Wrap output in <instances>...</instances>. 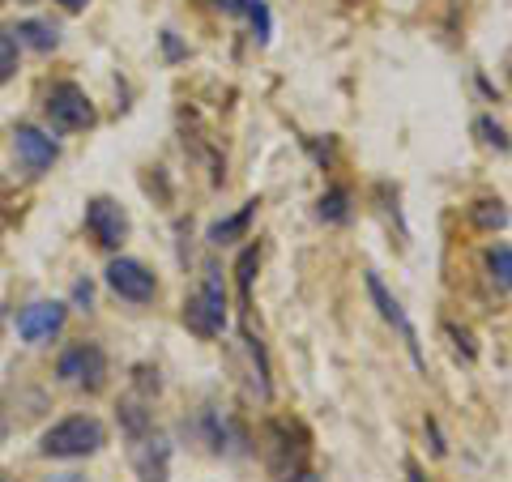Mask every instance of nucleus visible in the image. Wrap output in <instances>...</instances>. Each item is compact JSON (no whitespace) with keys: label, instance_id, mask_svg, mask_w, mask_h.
Listing matches in <instances>:
<instances>
[{"label":"nucleus","instance_id":"f8f14e48","mask_svg":"<svg viewBox=\"0 0 512 482\" xmlns=\"http://www.w3.org/2000/svg\"><path fill=\"white\" fill-rule=\"evenodd\" d=\"M239 342H244V355H248V389L256 401H269L274 397V380H269V355L261 346V337H252L248 329L239 333Z\"/></svg>","mask_w":512,"mask_h":482},{"label":"nucleus","instance_id":"4be33fe9","mask_svg":"<svg viewBox=\"0 0 512 482\" xmlns=\"http://www.w3.org/2000/svg\"><path fill=\"white\" fill-rule=\"evenodd\" d=\"M13 69H18V52H13V39H0V82H9Z\"/></svg>","mask_w":512,"mask_h":482},{"label":"nucleus","instance_id":"9d476101","mask_svg":"<svg viewBox=\"0 0 512 482\" xmlns=\"http://www.w3.org/2000/svg\"><path fill=\"white\" fill-rule=\"evenodd\" d=\"M13 150H18L22 167H26L30 175L52 171V163L60 158V146H56V141L43 133V128H35V124H22L18 133H13Z\"/></svg>","mask_w":512,"mask_h":482},{"label":"nucleus","instance_id":"c85d7f7f","mask_svg":"<svg viewBox=\"0 0 512 482\" xmlns=\"http://www.w3.org/2000/svg\"><path fill=\"white\" fill-rule=\"evenodd\" d=\"M60 5H64V9H73V13H77V9H86V5H90V0H60Z\"/></svg>","mask_w":512,"mask_h":482},{"label":"nucleus","instance_id":"423d86ee","mask_svg":"<svg viewBox=\"0 0 512 482\" xmlns=\"http://www.w3.org/2000/svg\"><path fill=\"white\" fill-rule=\"evenodd\" d=\"M56 376L69 380V384H86V389H103V380H107V355H103L99 346H90V342H77V346H69L60 355Z\"/></svg>","mask_w":512,"mask_h":482},{"label":"nucleus","instance_id":"f3484780","mask_svg":"<svg viewBox=\"0 0 512 482\" xmlns=\"http://www.w3.org/2000/svg\"><path fill=\"white\" fill-rule=\"evenodd\" d=\"M235 13H248V22L256 30V43H269V35H274V18H269V5L265 0H231Z\"/></svg>","mask_w":512,"mask_h":482},{"label":"nucleus","instance_id":"5701e85b","mask_svg":"<svg viewBox=\"0 0 512 482\" xmlns=\"http://www.w3.org/2000/svg\"><path fill=\"white\" fill-rule=\"evenodd\" d=\"M444 333H448V337H453V342H457V350H461V355H466V359H474V355H478L474 337H470L466 329H457V325H444Z\"/></svg>","mask_w":512,"mask_h":482},{"label":"nucleus","instance_id":"39448f33","mask_svg":"<svg viewBox=\"0 0 512 482\" xmlns=\"http://www.w3.org/2000/svg\"><path fill=\"white\" fill-rule=\"evenodd\" d=\"M47 120H52L60 133H77V128H90V124H94V107H90V99H86V90L73 86V82L52 86V94H47Z\"/></svg>","mask_w":512,"mask_h":482},{"label":"nucleus","instance_id":"bb28decb","mask_svg":"<svg viewBox=\"0 0 512 482\" xmlns=\"http://www.w3.org/2000/svg\"><path fill=\"white\" fill-rule=\"evenodd\" d=\"M282 482H320V474H312V470H295L291 478H282Z\"/></svg>","mask_w":512,"mask_h":482},{"label":"nucleus","instance_id":"9b49d317","mask_svg":"<svg viewBox=\"0 0 512 482\" xmlns=\"http://www.w3.org/2000/svg\"><path fill=\"white\" fill-rule=\"evenodd\" d=\"M60 325H64V303H30V308L18 316V333H22V342H30V346L56 337Z\"/></svg>","mask_w":512,"mask_h":482},{"label":"nucleus","instance_id":"ddd939ff","mask_svg":"<svg viewBox=\"0 0 512 482\" xmlns=\"http://www.w3.org/2000/svg\"><path fill=\"white\" fill-rule=\"evenodd\" d=\"M256 205H261V201H244L231 218L214 222L210 235H205V239H210L214 248H222V244H239V239H248V227H252V218H256Z\"/></svg>","mask_w":512,"mask_h":482},{"label":"nucleus","instance_id":"a878e982","mask_svg":"<svg viewBox=\"0 0 512 482\" xmlns=\"http://www.w3.org/2000/svg\"><path fill=\"white\" fill-rule=\"evenodd\" d=\"M163 47H167V56H171V60H180V56H184V47L175 43V30H163Z\"/></svg>","mask_w":512,"mask_h":482},{"label":"nucleus","instance_id":"6ab92c4d","mask_svg":"<svg viewBox=\"0 0 512 482\" xmlns=\"http://www.w3.org/2000/svg\"><path fill=\"white\" fill-rule=\"evenodd\" d=\"M256 261H261V248H244L235 261V278H239V295H244V303L252 299V273H256Z\"/></svg>","mask_w":512,"mask_h":482},{"label":"nucleus","instance_id":"412c9836","mask_svg":"<svg viewBox=\"0 0 512 482\" xmlns=\"http://www.w3.org/2000/svg\"><path fill=\"white\" fill-rule=\"evenodd\" d=\"M474 133L483 137V146H495V150H508V146H512L508 133H504V128L495 124L491 116H478V120H474Z\"/></svg>","mask_w":512,"mask_h":482},{"label":"nucleus","instance_id":"c756f323","mask_svg":"<svg viewBox=\"0 0 512 482\" xmlns=\"http://www.w3.org/2000/svg\"><path fill=\"white\" fill-rule=\"evenodd\" d=\"M47 482H86V478H77V474H56V478H47Z\"/></svg>","mask_w":512,"mask_h":482},{"label":"nucleus","instance_id":"0eeeda50","mask_svg":"<svg viewBox=\"0 0 512 482\" xmlns=\"http://www.w3.org/2000/svg\"><path fill=\"white\" fill-rule=\"evenodd\" d=\"M107 286L128 303H150L158 291V278L141 261H133V256H116L107 265Z\"/></svg>","mask_w":512,"mask_h":482},{"label":"nucleus","instance_id":"cd10ccee","mask_svg":"<svg viewBox=\"0 0 512 482\" xmlns=\"http://www.w3.org/2000/svg\"><path fill=\"white\" fill-rule=\"evenodd\" d=\"M406 482H427V478H423V470H419V465H406Z\"/></svg>","mask_w":512,"mask_h":482},{"label":"nucleus","instance_id":"f257e3e1","mask_svg":"<svg viewBox=\"0 0 512 482\" xmlns=\"http://www.w3.org/2000/svg\"><path fill=\"white\" fill-rule=\"evenodd\" d=\"M107 444V427L90 414H73V419H60L56 427L43 431V457H56V461H77V457H90Z\"/></svg>","mask_w":512,"mask_h":482},{"label":"nucleus","instance_id":"4468645a","mask_svg":"<svg viewBox=\"0 0 512 482\" xmlns=\"http://www.w3.org/2000/svg\"><path fill=\"white\" fill-rule=\"evenodd\" d=\"M9 39L13 43H26V47H35V52H52L56 39H60V30L52 22H39V18H26L9 30Z\"/></svg>","mask_w":512,"mask_h":482},{"label":"nucleus","instance_id":"2f4dec72","mask_svg":"<svg viewBox=\"0 0 512 482\" xmlns=\"http://www.w3.org/2000/svg\"><path fill=\"white\" fill-rule=\"evenodd\" d=\"M0 482H9V478H5V474H0Z\"/></svg>","mask_w":512,"mask_h":482},{"label":"nucleus","instance_id":"a211bd4d","mask_svg":"<svg viewBox=\"0 0 512 482\" xmlns=\"http://www.w3.org/2000/svg\"><path fill=\"white\" fill-rule=\"evenodd\" d=\"M487 269H491V282L500 286V291H512V248L508 244L487 248Z\"/></svg>","mask_w":512,"mask_h":482},{"label":"nucleus","instance_id":"1a4fd4ad","mask_svg":"<svg viewBox=\"0 0 512 482\" xmlns=\"http://www.w3.org/2000/svg\"><path fill=\"white\" fill-rule=\"evenodd\" d=\"M133 470L141 482H167L171 474V440L158 436V431H146V436L133 440Z\"/></svg>","mask_w":512,"mask_h":482},{"label":"nucleus","instance_id":"7c9ffc66","mask_svg":"<svg viewBox=\"0 0 512 482\" xmlns=\"http://www.w3.org/2000/svg\"><path fill=\"white\" fill-rule=\"evenodd\" d=\"M205 5H214V9H231V0H205Z\"/></svg>","mask_w":512,"mask_h":482},{"label":"nucleus","instance_id":"393cba45","mask_svg":"<svg viewBox=\"0 0 512 482\" xmlns=\"http://www.w3.org/2000/svg\"><path fill=\"white\" fill-rule=\"evenodd\" d=\"M73 299L82 303V308H90V299H94V286H90V282H77V286H73Z\"/></svg>","mask_w":512,"mask_h":482},{"label":"nucleus","instance_id":"f03ea898","mask_svg":"<svg viewBox=\"0 0 512 482\" xmlns=\"http://www.w3.org/2000/svg\"><path fill=\"white\" fill-rule=\"evenodd\" d=\"M184 325L197 337H218L227 329V286H222V269L205 265L201 291L184 303Z\"/></svg>","mask_w":512,"mask_h":482},{"label":"nucleus","instance_id":"2eb2a0df","mask_svg":"<svg viewBox=\"0 0 512 482\" xmlns=\"http://www.w3.org/2000/svg\"><path fill=\"white\" fill-rule=\"evenodd\" d=\"M470 222H474L478 231H504L508 227V205L504 201H491V197L474 201L470 205Z\"/></svg>","mask_w":512,"mask_h":482},{"label":"nucleus","instance_id":"b1692460","mask_svg":"<svg viewBox=\"0 0 512 482\" xmlns=\"http://www.w3.org/2000/svg\"><path fill=\"white\" fill-rule=\"evenodd\" d=\"M423 431H427V440H431V453L444 457V453H448V444H444V431H440V423H436V419H427V423H423Z\"/></svg>","mask_w":512,"mask_h":482},{"label":"nucleus","instance_id":"dca6fc26","mask_svg":"<svg viewBox=\"0 0 512 482\" xmlns=\"http://www.w3.org/2000/svg\"><path fill=\"white\" fill-rule=\"evenodd\" d=\"M316 218L329 222V227H342V222L350 218V192L346 188H329L325 197L316 201Z\"/></svg>","mask_w":512,"mask_h":482},{"label":"nucleus","instance_id":"aec40b11","mask_svg":"<svg viewBox=\"0 0 512 482\" xmlns=\"http://www.w3.org/2000/svg\"><path fill=\"white\" fill-rule=\"evenodd\" d=\"M120 423L128 431V440H137V436H146V431H150V414L141 410L137 401H124V406H120Z\"/></svg>","mask_w":512,"mask_h":482},{"label":"nucleus","instance_id":"7ed1b4c3","mask_svg":"<svg viewBox=\"0 0 512 482\" xmlns=\"http://www.w3.org/2000/svg\"><path fill=\"white\" fill-rule=\"evenodd\" d=\"M308 453H312V436L303 431V423L274 419L265 427V461L278 478H291L295 470H303V465H308Z\"/></svg>","mask_w":512,"mask_h":482},{"label":"nucleus","instance_id":"20e7f679","mask_svg":"<svg viewBox=\"0 0 512 482\" xmlns=\"http://www.w3.org/2000/svg\"><path fill=\"white\" fill-rule=\"evenodd\" d=\"M363 286H367V295H372V303H376V312L384 316V325H393L397 329V337L406 342V350H410V363L419 367V372H427V355H423V342H419V329L410 325V316H406V308H402V299H397L389 286L380 282V273H363Z\"/></svg>","mask_w":512,"mask_h":482},{"label":"nucleus","instance_id":"6e6552de","mask_svg":"<svg viewBox=\"0 0 512 482\" xmlns=\"http://www.w3.org/2000/svg\"><path fill=\"white\" fill-rule=\"evenodd\" d=\"M86 227L94 231V239H99L103 248H120L124 239H128V214H124L120 201L94 197V201L86 205Z\"/></svg>","mask_w":512,"mask_h":482}]
</instances>
